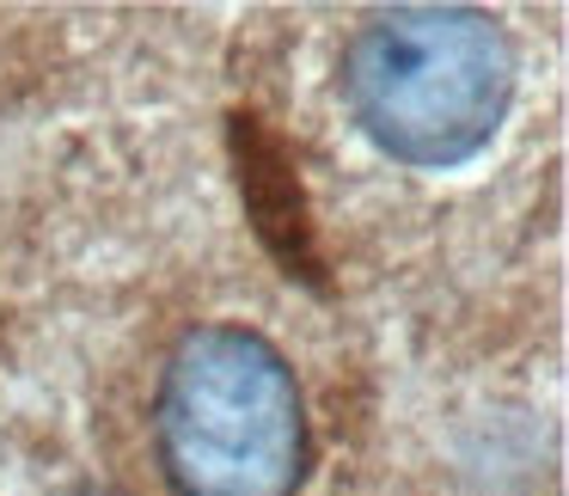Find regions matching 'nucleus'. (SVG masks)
Returning a JSON list of instances; mask_svg holds the SVG:
<instances>
[{"label": "nucleus", "mask_w": 569, "mask_h": 496, "mask_svg": "<svg viewBox=\"0 0 569 496\" xmlns=\"http://www.w3.org/2000/svg\"><path fill=\"white\" fill-rule=\"evenodd\" d=\"M343 92L361 136L386 160L447 172L502 129L515 99V43L471 7H392L356 31Z\"/></svg>", "instance_id": "obj_1"}, {"label": "nucleus", "mask_w": 569, "mask_h": 496, "mask_svg": "<svg viewBox=\"0 0 569 496\" xmlns=\"http://www.w3.org/2000/svg\"><path fill=\"white\" fill-rule=\"evenodd\" d=\"M153 435L178 496H295L307 478L295 368L246 325H202L172 349Z\"/></svg>", "instance_id": "obj_2"}, {"label": "nucleus", "mask_w": 569, "mask_h": 496, "mask_svg": "<svg viewBox=\"0 0 569 496\" xmlns=\"http://www.w3.org/2000/svg\"><path fill=\"white\" fill-rule=\"evenodd\" d=\"M233 141H239V185H246V202H251V215H258V234L270 239V251L288 270L312 276L307 202H300V185H295V172H288L282 141L263 136L258 117H233Z\"/></svg>", "instance_id": "obj_3"}, {"label": "nucleus", "mask_w": 569, "mask_h": 496, "mask_svg": "<svg viewBox=\"0 0 569 496\" xmlns=\"http://www.w3.org/2000/svg\"><path fill=\"white\" fill-rule=\"evenodd\" d=\"M87 496H99V490H87Z\"/></svg>", "instance_id": "obj_4"}]
</instances>
